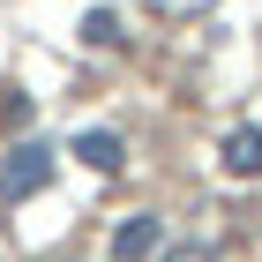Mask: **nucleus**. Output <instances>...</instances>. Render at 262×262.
<instances>
[{
    "mask_svg": "<svg viewBox=\"0 0 262 262\" xmlns=\"http://www.w3.org/2000/svg\"><path fill=\"white\" fill-rule=\"evenodd\" d=\"M165 247V225L150 217V210H142V217H127L120 232H113V262H150Z\"/></svg>",
    "mask_w": 262,
    "mask_h": 262,
    "instance_id": "nucleus-3",
    "label": "nucleus"
},
{
    "mask_svg": "<svg viewBox=\"0 0 262 262\" xmlns=\"http://www.w3.org/2000/svg\"><path fill=\"white\" fill-rule=\"evenodd\" d=\"M68 150H75V158L90 165V172H120V165H127V142L113 135V127H82V135L68 142Z\"/></svg>",
    "mask_w": 262,
    "mask_h": 262,
    "instance_id": "nucleus-4",
    "label": "nucleus"
},
{
    "mask_svg": "<svg viewBox=\"0 0 262 262\" xmlns=\"http://www.w3.org/2000/svg\"><path fill=\"white\" fill-rule=\"evenodd\" d=\"M45 180H53V142H15V150L0 158V202L38 195Z\"/></svg>",
    "mask_w": 262,
    "mask_h": 262,
    "instance_id": "nucleus-1",
    "label": "nucleus"
},
{
    "mask_svg": "<svg viewBox=\"0 0 262 262\" xmlns=\"http://www.w3.org/2000/svg\"><path fill=\"white\" fill-rule=\"evenodd\" d=\"M82 38L90 45H120V15H113V8H90V15H82Z\"/></svg>",
    "mask_w": 262,
    "mask_h": 262,
    "instance_id": "nucleus-5",
    "label": "nucleus"
},
{
    "mask_svg": "<svg viewBox=\"0 0 262 262\" xmlns=\"http://www.w3.org/2000/svg\"><path fill=\"white\" fill-rule=\"evenodd\" d=\"M165 262H217L210 247H165Z\"/></svg>",
    "mask_w": 262,
    "mask_h": 262,
    "instance_id": "nucleus-6",
    "label": "nucleus"
},
{
    "mask_svg": "<svg viewBox=\"0 0 262 262\" xmlns=\"http://www.w3.org/2000/svg\"><path fill=\"white\" fill-rule=\"evenodd\" d=\"M217 165L232 172V180H262V127H255V120H240L232 135L217 142Z\"/></svg>",
    "mask_w": 262,
    "mask_h": 262,
    "instance_id": "nucleus-2",
    "label": "nucleus"
}]
</instances>
